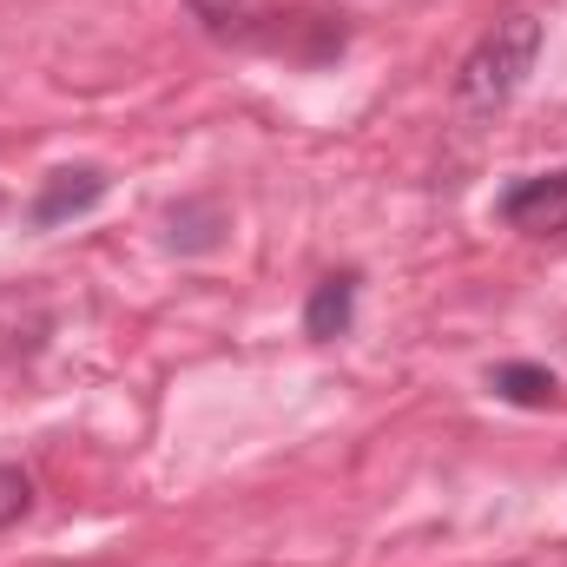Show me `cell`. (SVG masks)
Masks as SVG:
<instances>
[{
    "label": "cell",
    "instance_id": "obj_1",
    "mask_svg": "<svg viewBox=\"0 0 567 567\" xmlns=\"http://www.w3.org/2000/svg\"><path fill=\"white\" fill-rule=\"evenodd\" d=\"M535 60H542V13H528V7H515V13H502L468 53H462V66H455V113L462 120H495L522 86H528V73H535Z\"/></svg>",
    "mask_w": 567,
    "mask_h": 567
},
{
    "label": "cell",
    "instance_id": "obj_3",
    "mask_svg": "<svg viewBox=\"0 0 567 567\" xmlns=\"http://www.w3.org/2000/svg\"><path fill=\"white\" fill-rule=\"evenodd\" d=\"M106 198V172L100 165H60L47 185H40V198H33V225L47 231V225H66V218H80V212H93Z\"/></svg>",
    "mask_w": 567,
    "mask_h": 567
},
{
    "label": "cell",
    "instance_id": "obj_4",
    "mask_svg": "<svg viewBox=\"0 0 567 567\" xmlns=\"http://www.w3.org/2000/svg\"><path fill=\"white\" fill-rule=\"evenodd\" d=\"M350 317H357V278L337 271V278H323L317 290H310V303H303V337L330 343V337L350 330Z\"/></svg>",
    "mask_w": 567,
    "mask_h": 567
},
{
    "label": "cell",
    "instance_id": "obj_6",
    "mask_svg": "<svg viewBox=\"0 0 567 567\" xmlns=\"http://www.w3.org/2000/svg\"><path fill=\"white\" fill-rule=\"evenodd\" d=\"M27 508H33V475L20 462H0V528L27 522Z\"/></svg>",
    "mask_w": 567,
    "mask_h": 567
},
{
    "label": "cell",
    "instance_id": "obj_5",
    "mask_svg": "<svg viewBox=\"0 0 567 567\" xmlns=\"http://www.w3.org/2000/svg\"><path fill=\"white\" fill-rule=\"evenodd\" d=\"M488 383H495V396H502V403H515V410H548V403H555V390H561V383H555V370H542V363H502Z\"/></svg>",
    "mask_w": 567,
    "mask_h": 567
},
{
    "label": "cell",
    "instance_id": "obj_2",
    "mask_svg": "<svg viewBox=\"0 0 567 567\" xmlns=\"http://www.w3.org/2000/svg\"><path fill=\"white\" fill-rule=\"evenodd\" d=\"M502 218H508L515 231H535V238H548V231H567V172L515 178V185L502 192Z\"/></svg>",
    "mask_w": 567,
    "mask_h": 567
}]
</instances>
